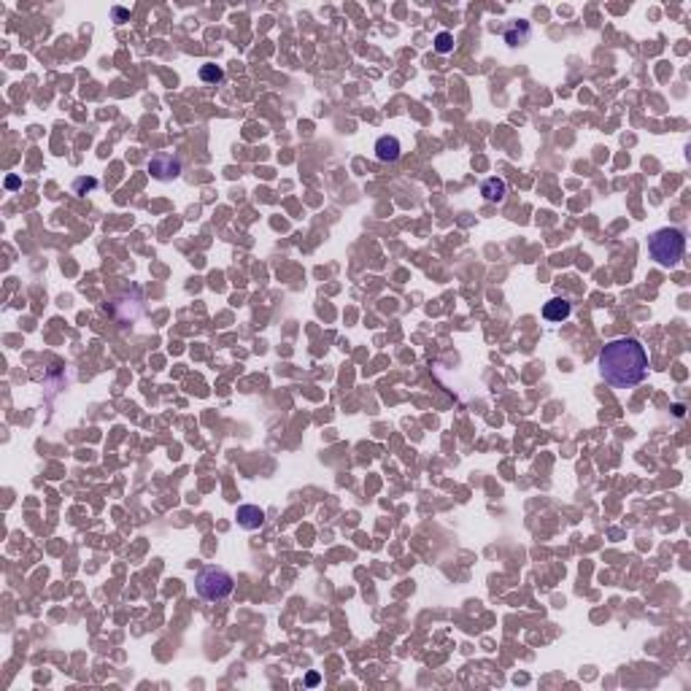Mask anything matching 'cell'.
Segmentation results:
<instances>
[{
    "label": "cell",
    "mask_w": 691,
    "mask_h": 691,
    "mask_svg": "<svg viewBox=\"0 0 691 691\" xmlns=\"http://www.w3.org/2000/svg\"><path fill=\"white\" fill-rule=\"evenodd\" d=\"M597 367L605 384L613 389H632L648 376V351L638 338L607 341L597 356Z\"/></svg>",
    "instance_id": "cell-1"
},
{
    "label": "cell",
    "mask_w": 691,
    "mask_h": 691,
    "mask_svg": "<svg viewBox=\"0 0 691 691\" xmlns=\"http://www.w3.org/2000/svg\"><path fill=\"white\" fill-rule=\"evenodd\" d=\"M648 254L662 267H678L686 254V235L678 227H662L648 235Z\"/></svg>",
    "instance_id": "cell-2"
},
{
    "label": "cell",
    "mask_w": 691,
    "mask_h": 691,
    "mask_svg": "<svg viewBox=\"0 0 691 691\" xmlns=\"http://www.w3.org/2000/svg\"><path fill=\"white\" fill-rule=\"evenodd\" d=\"M195 589H197V594H200L203 600H208V603H221V600H227V597L232 594L235 578H232L227 570H221V567H208V570H203V572L195 578Z\"/></svg>",
    "instance_id": "cell-3"
},
{
    "label": "cell",
    "mask_w": 691,
    "mask_h": 691,
    "mask_svg": "<svg viewBox=\"0 0 691 691\" xmlns=\"http://www.w3.org/2000/svg\"><path fill=\"white\" fill-rule=\"evenodd\" d=\"M149 171H151L154 178H160V181H173V178L181 175V162H178V157L162 151V154H154V157H151Z\"/></svg>",
    "instance_id": "cell-4"
},
{
    "label": "cell",
    "mask_w": 691,
    "mask_h": 691,
    "mask_svg": "<svg viewBox=\"0 0 691 691\" xmlns=\"http://www.w3.org/2000/svg\"><path fill=\"white\" fill-rule=\"evenodd\" d=\"M400 154H402V146H400V141L394 135H381L376 141V157L381 162H397Z\"/></svg>",
    "instance_id": "cell-5"
},
{
    "label": "cell",
    "mask_w": 691,
    "mask_h": 691,
    "mask_svg": "<svg viewBox=\"0 0 691 691\" xmlns=\"http://www.w3.org/2000/svg\"><path fill=\"white\" fill-rule=\"evenodd\" d=\"M235 518H238V526L243 529H259L265 524V511L259 505H241L235 511Z\"/></svg>",
    "instance_id": "cell-6"
},
{
    "label": "cell",
    "mask_w": 691,
    "mask_h": 691,
    "mask_svg": "<svg viewBox=\"0 0 691 691\" xmlns=\"http://www.w3.org/2000/svg\"><path fill=\"white\" fill-rule=\"evenodd\" d=\"M481 195H483V200H489V203H505V197H508V184H505L502 178L492 175V178H486V181L481 184Z\"/></svg>",
    "instance_id": "cell-7"
},
{
    "label": "cell",
    "mask_w": 691,
    "mask_h": 691,
    "mask_svg": "<svg viewBox=\"0 0 691 691\" xmlns=\"http://www.w3.org/2000/svg\"><path fill=\"white\" fill-rule=\"evenodd\" d=\"M570 313H572V302L567 300V298H551L543 305V316L548 322H564Z\"/></svg>",
    "instance_id": "cell-8"
},
{
    "label": "cell",
    "mask_w": 691,
    "mask_h": 691,
    "mask_svg": "<svg viewBox=\"0 0 691 691\" xmlns=\"http://www.w3.org/2000/svg\"><path fill=\"white\" fill-rule=\"evenodd\" d=\"M526 38H529V22H524V19H518L516 25H511V27L505 30V43H508V46L526 43Z\"/></svg>",
    "instance_id": "cell-9"
},
{
    "label": "cell",
    "mask_w": 691,
    "mask_h": 691,
    "mask_svg": "<svg viewBox=\"0 0 691 691\" xmlns=\"http://www.w3.org/2000/svg\"><path fill=\"white\" fill-rule=\"evenodd\" d=\"M200 79H203L206 84H219V82L224 79V71H221L219 65H203V68H200Z\"/></svg>",
    "instance_id": "cell-10"
},
{
    "label": "cell",
    "mask_w": 691,
    "mask_h": 691,
    "mask_svg": "<svg viewBox=\"0 0 691 691\" xmlns=\"http://www.w3.org/2000/svg\"><path fill=\"white\" fill-rule=\"evenodd\" d=\"M435 51H437V54L454 51V36H451V33H437V36H435Z\"/></svg>",
    "instance_id": "cell-11"
},
{
    "label": "cell",
    "mask_w": 691,
    "mask_h": 691,
    "mask_svg": "<svg viewBox=\"0 0 691 691\" xmlns=\"http://www.w3.org/2000/svg\"><path fill=\"white\" fill-rule=\"evenodd\" d=\"M95 186H97V181H95V178H79V181L73 184V189H76V192H84V189H95Z\"/></svg>",
    "instance_id": "cell-12"
},
{
    "label": "cell",
    "mask_w": 691,
    "mask_h": 691,
    "mask_svg": "<svg viewBox=\"0 0 691 691\" xmlns=\"http://www.w3.org/2000/svg\"><path fill=\"white\" fill-rule=\"evenodd\" d=\"M319 681H322V678H319V672H308V675H305V683H308V686H316Z\"/></svg>",
    "instance_id": "cell-13"
}]
</instances>
